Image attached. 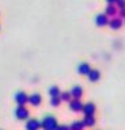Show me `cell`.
<instances>
[{"label": "cell", "mask_w": 125, "mask_h": 130, "mask_svg": "<svg viewBox=\"0 0 125 130\" xmlns=\"http://www.w3.org/2000/svg\"><path fill=\"white\" fill-rule=\"evenodd\" d=\"M118 16L125 19V8H118Z\"/></svg>", "instance_id": "cell-19"}, {"label": "cell", "mask_w": 125, "mask_h": 130, "mask_svg": "<svg viewBox=\"0 0 125 130\" xmlns=\"http://www.w3.org/2000/svg\"><path fill=\"white\" fill-rule=\"evenodd\" d=\"M109 16L106 14H98L96 15V18H95V23H96V26H99V27H103V26H106V24H109Z\"/></svg>", "instance_id": "cell-3"}, {"label": "cell", "mask_w": 125, "mask_h": 130, "mask_svg": "<svg viewBox=\"0 0 125 130\" xmlns=\"http://www.w3.org/2000/svg\"><path fill=\"white\" fill-rule=\"evenodd\" d=\"M122 18H120V16H113V18L109 20V26H110V28H113V30H118V28L122 26Z\"/></svg>", "instance_id": "cell-2"}, {"label": "cell", "mask_w": 125, "mask_h": 130, "mask_svg": "<svg viewBox=\"0 0 125 130\" xmlns=\"http://www.w3.org/2000/svg\"><path fill=\"white\" fill-rule=\"evenodd\" d=\"M78 72L80 73V75H88V73L91 72V67H90V64H87V62H82L78 67Z\"/></svg>", "instance_id": "cell-5"}, {"label": "cell", "mask_w": 125, "mask_h": 130, "mask_svg": "<svg viewBox=\"0 0 125 130\" xmlns=\"http://www.w3.org/2000/svg\"><path fill=\"white\" fill-rule=\"evenodd\" d=\"M57 130H70V129L67 126H60V127H57Z\"/></svg>", "instance_id": "cell-21"}, {"label": "cell", "mask_w": 125, "mask_h": 130, "mask_svg": "<svg viewBox=\"0 0 125 130\" xmlns=\"http://www.w3.org/2000/svg\"><path fill=\"white\" fill-rule=\"evenodd\" d=\"M82 93H83V89L80 85H75L74 88H72V91H71V95L75 98V99H79L80 96H82Z\"/></svg>", "instance_id": "cell-9"}, {"label": "cell", "mask_w": 125, "mask_h": 130, "mask_svg": "<svg viewBox=\"0 0 125 130\" xmlns=\"http://www.w3.org/2000/svg\"><path fill=\"white\" fill-rule=\"evenodd\" d=\"M83 127H84L83 122H74L71 125V130H83Z\"/></svg>", "instance_id": "cell-15"}, {"label": "cell", "mask_w": 125, "mask_h": 130, "mask_svg": "<svg viewBox=\"0 0 125 130\" xmlns=\"http://www.w3.org/2000/svg\"><path fill=\"white\" fill-rule=\"evenodd\" d=\"M101 77V73L98 69H91V72L88 73V80L90 81H98Z\"/></svg>", "instance_id": "cell-7"}, {"label": "cell", "mask_w": 125, "mask_h": 130, "mask_svg": "<svg viewBox=\"0 0 125 130\" xmlns=\"http://www.w3.org/2000/svg\"><path fill=\"white\" fill-rule=\"evenodd\" d=\"M44 129L45 130H56L57 129V123H56V119L53 117H46L45 121H44Z\"/></svg>", "instance_id": "cell-1"}, {"label": "cell", "mask_w": 125, "mask_h": 130, "mask_svg": "<svg viewBox=\"0 0 125 130\" xmlns=\"http://www.w3.org/2000/svg\"><path fill=\"white\" fill-rule=\"evenodd\" d=\"M124 23H125V19H124Z\"/></svg>", "instance_id": "cell-23"}, {"label": "cell", "mask_w": 125, "mask_h": 130, "mask_svg": "<svg viewBox=\"0 0 125 130\" xmlns=\"http://www.w3.org/2000/svg\"><path fill=\"white\" fill-rule=\"evenodd\" d=\"M116 6L118 8H125V0H117Z\"/></svg>", "instance_id": "cell-18"}, {"label": "cell", "mask_w": 125, "mask_h": 130, "mask_svg": "<svg viewBox=\"0 0 125 130\" xmlns=\"http://www.w3.org/2000/svg\"><path fill=\"white\" fill-rule=\"evenodd\" d=\"M29 100H30V103H31V104L37 106V104L41 103V96H39V95H33L31 98H29Z\"/></svg>", "instance_id": "cell-14"}, {"label": "cell", "mask_w": 125, "mask_h": 130, "mask_svg": "<svg viewBox=\"0 0 125 130\" xmlns=\"http://www.w3.org/2000/svg\"><path fill=\"white\" fill-rule=\"evenodd\" d=\"M83 112H84V115H94V112H95V106L92 104V103L84 104V106H83Z\"/></svg>", "instance_id": "cell-6"}, {"label": "cell", "mask_w": 125, "mask_h": 130, "mask_svg": "<svg viewBox=\"0 0 125 130\" xmlns=\"http://www.w3.org/2000/svg\"><path fill=\"white\" fill-rule=\"evenodd\" d=\"M27 115H29V112H27V110L25 107H19L17 110V117L19 118V119H25Z\"/></svg>", "instance_id": "cell-10"}, {"label": "cell", "mask_w": 125, "mask_h": 130, "mask_svg": "<svg viewBox=\"0 0 125 130\" xmlns=\"http://www.w3.org/2000/svg\"><path fill=\"white\" fill-rule=\"evenodd\" d=\"M70 96H71V95H70L68 92H64L63 95H61V99H63V100H70Z\"/></svg>", "instance_id": "cell-20"}, {"label": "cell", "mask_w": 125, "mask_h": 130, "mask_svg": "<svg viewBox=\"0 0 125 130\" xmlns=\"http://www.w3.org/2000/svg\"><path fill=\"white\" fill-rule=\"evenodd\" d=\"M39 127V123L35 119H31V121H29V123H27V129L29 130H37Z\"/></svg>", "instance_id": "cell-13"}, {"label": "cell", "mask_w": 125, "mask_h": 130, "mask_svg": "<svg viewBox=\"0 0 125 130\" xmlns=\"http://www.w3.org/2000/svg\"><path fill=\"white\" fill-rule=\"evenodd\" d=\"M71 110H74V111H83V104L79 102V99H75L71 102Z\"/></svg>", "instance_id": "cell-8"}, {"label": "cell", "mask_w": 125, "mask_h": 130, "mask_svg": "<svg viewBox=\"0 0 125 130\" xmlns=\"http://www.w3.org/2000/svg\"><path fill=\"white\" fill-rule=\"evenodd\" d=\"M27 100H29V99H27V96H26L23 92H19V93H17V102H18V103L23 104V103H26Z\"/></svg>", "instance_id": "cell-12"}, {"label": "cell", "mask_w": 125, "mask_h": 130, "mask_svg": "<svg viewBox=\"0 0 125 130\" xmlns=\"http://www.w3.org/2000/svg\"><path fill=\"white\" fill-rule=\"evenodd\" d=\"M105 14L107 16H116V14H118V7L116 4H107L106 10H105Z\"/></svg>", "instance_id": "cell-4"}, {"label": "cell", "mask_w": 125, "mask_h": 130, "mask_svg": "<svg viewBox=\"0 0 125 130\" xmlns=\"http://www.w3.org/2000/svg\"><path fill=\"white\" fill-rule=\"evenodd\" d=\"M49 93H50L52 96H59V88L57 87H52L49 89Z\"/></svg>", "instance_id": "cell-16"}, {"label": "cell", "mask_w": 125, "mask_h": 130, "mask_svg": "<svg viewBox=\"0 0 125 130\" xmlns=\"http://www.w3.org/2000/svg\"><path fill=\"white\" fill-rule=\"evenodd\" d=\"M107 4H116L117 3V0H106Z\"/></svg>", "instance_id": "cell-22"}, {"label": "cell", "mask_w": 125, "mask_h": 130, "mask_svg": "<svg viewBox=\"0 0 125 130\" xmlns=\"http://www.w3.org/2000/svg\"><path fill=\"white\" fill-rule=\"evenodd\" d=\"M50 103L53 104V106H59V103H60V98L53 96V98H52V100H50Z\"/></svg>", "instance_id": "cell-17"}, {"label": "cell", "mask_w": 125, "mask_h": 130, "mask_svg": "<svg viewBox=\"0 0 125 130\" xmlns=\"http://www.w3.org/2000/svg\"><path fill=\"white\" fill-rule=\"evenodd\" d=\"M83 123H84V126H94V123H95L94 117H92V115H86V118H84V121H83Z\"/></svg>", "instance_id": "cell-11"}]
</instances>
